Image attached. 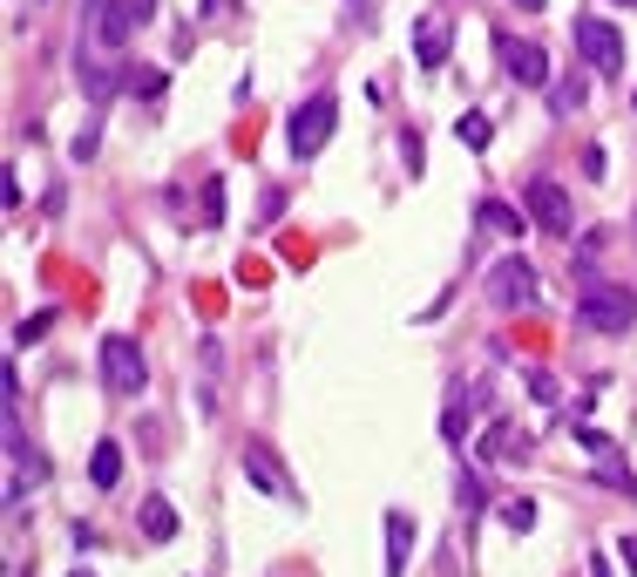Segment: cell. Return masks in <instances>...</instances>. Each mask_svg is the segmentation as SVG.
I'll use <instances>...</instances> for the list:
<instances>
[{
    "label": "cell",
    "mask_w": 637,
    "mask_h": 577,
    "mask_svg": "<svg viewBox=\"0 0 637 577\" xmlns=\"http://www.w3.org/2000/svg\"><path fill=\"white\" fill-rule=\"evenodd\" d=\"M529 435L515 429V421H489V435H482V462H529Z\"/></svg>",
    "instance_id": "8fae6325"
},
{
    "label": "cell",
    "mask_w": 637,
    "mask_h": 577,
    "mask_svg": "<svg viewBox=\"0 0 637 577\" xmlns=\"http://www.w3.org/2000/svg\"><path fill=\"white\" fill-rule=\"evenodd\" d=\"M48 326H55V313H34V320H21V326H14V346H34V340H48Z\"/></svg>",
    "instance_id": "603a6c76"
},
{
    "label": "cell",
    "mask_w": 637,
    "mask_h": 577,
    "mask_svg": "<svg viewBox=\"0 0 637 577\" xmlns=\"http://www.w3.org/2000/svg\"><path fill=\"white\" fill-rule=\"evenodd\" d=\"M102 380H109V395L115 401H136L149 388V360H143V346L130 333H109L102 340Z\"/></svg>",
    "instance_id": "5b68a950"
},
{
    "label": "cell",
    "mask_w": 637,
    "mask_h": 577,
    "mask_svg": "<svg viewBox=\"0 0 637 577\" xmlns=\"http://www.w3.org/2000/svg\"><path fill=\"white\" fill-rule=\"evenodd\" d=\"M468 429H474V401H468V395L455 388V395H448V408H442V435H448V442L461 448V442H468Z\"/></svg>",
    "instance_id": "9a60e30c"
},
{
    "label": "cell",
    "mask_w": 637,
    "mask_h": 577,
    "mask_svg": "<svg viewBox=\"0 0 637 577\" xmlns=\"http://www.w3.org/2000/svg\"><path fill=\"white\" fill-rule=\"evenodd\" d=\"M89 482H96V489H115V482H123V442L102 435V442L89 448Z\"/></svg>",
    "instance_id": "5bb4252c"
},
{
    "label": "cell",
    "mask_w": 637,
    "mask_h": 577,
    "mask_svg": "<svg viewBox=\"0 0 637 577\" xmlns=\"http://www.w3.org/2000/svg\"><path fill=\"white\" fill-rule=\"evenodd\" d=\"M523 380H529V395H536V401H563V388H556V374H543V367H529Z\"/></svg>",
    "instance_id": "cb8c5ba5"
},
{
    "label": "cell",
    "mask_w": 637,
    "mask_h": 577,
    "mask_svg": "<svg viewBox=\"0 0 637 577\" xmlns=\"http://www.w3.org/2000/svg\"><path fill=\"white\" fill-rule=\"evenodd\" d=\"M448 48H455L448 14H421V21H414V62H421V68H448Z\"/></svg>",
    "instance_id": "9c48e42d"
},
{
    "label": "cell",
    "mask_w": 637,
    "mask_h": 577,
    "mask_svg": "<svg viewBox=\"0 0 637 577\" xmlns=\"http://www.w3.org/2000/svg\"><path fill=\"white\" fill-rule=\"evenodd\" d=\"M577 102H583V82H563V89H549V109H556V115H570Z\"/></svg>",
    "instance_id": "d4e9b609"
},
{
    "label": "cell",
    "mask_w": 637,
    "mask_h": 577,
    "mask_svg": "<svg viewBox=\"0 0 637 577\" xmlns=\"http://www.w3.org/2000/svg\"><path fill=\"white\" fill-rule=\"evenodd\" d=\"M407 557H414V517L407 510H387V564H380V577H401Z\"/></svg>",
    "instance_id": "7c38bea8"
},
{
    "label": "cell",
    "mask_w": 637,
    "mask_h": 577,
    "mask_svg": "<svg viewBox=\"0 0 637 577\" xmlns=\"http://www.w3.org/2000/svg\"><path fill=\"white\" fill-rule=\"evenodd\" d=\"M204 224H224V177H204Z\"/></svg>",
    "instance_id": "44dd1931"
},
{
    "label": "cell",
    "mask_w": 637,
    "mask_h": 577,
    "mask_svg": "<svg viewBox=\"0 0 637 577\" xmlns=\"http://www.w3.org/2000/svg\"><path fill=\"white\" fill-rule=\"evenodd\" d=\"M75 577H89V570H75Z\"/></svg>",
    "instance_id": "1f68e13d"
},
{
    "label": "cell",
    "mask_w": 637,
    "mask_h": 577,
    "mask_svg": "<svg viewBox=\"0 0 637 577\" xmlns=\"http://www.w3.org/2000/svg\"><path fill=\"white\" fill-rule=\"evenodd\" d=\"M515 8H529V14H543V0H515Z\"/></svg>",
    "instance_id": "f1b7e54d"
},
{
    "label": "cell",
    "mask_w": 637,
    "mask_h": 577,
    "mask_svg": "<svg viewBox=\"0 0 637 577\" xmlns=\"http://www.w3.org/2000/svg\"><path fill=\"white\" fill-rule=\"evenodd\" d=\"M617 8H637V0H617Z\"/></svg>",
    "instance_id": "4dcf8cb0"
},
{
    "label": "cell",
    "mask_w": 637,
    "mask_h": 577,
    "mask_svg": "<svg viewBox=\"0 0 637 577\" xmlns=\"http://www.w3.org/2000/svg\"><path fill=\"white\" fill-rule=\"evenodd\" d=\"M346 8H353V21H360V27H373V0H346Z\"/></svg>",
    "instance_id": "4316f807"
},
{
    "label": "cell",
    "mask_w": 637,
    "mask_h": 577,
    "mask_svg": "<svg viewBox=\"0 0 637 577\" xmlns=\"http://www.w3.org/2000/svg\"><path fill=\"white\" fill-rule=\"evenodd\" d=\"M474 224H482V231H502V238H523V231H529V211H515V204H502V198H482V204H474Z\"/></svg>",
    "instance_id": "4fadbf2b"
},
{
    "label": "cell",
    "mask_w": 637,
    "mask_h": 577,
    "mask_svg": "<svg viewBox=\"0 0 637 577\" xmlns=\"http://www.w3.org/2000/svg\"><path fill=\"white\" fill-rule=\"evenodd\" d=\"M143 536H149V544H170V536H177V510L164 503V496L143 503Z\"/></svg>",
    "instance_id": "2e32d148"
},
{
    "label": "cell",
    "mask_w": 637,
    "mask_h": 577,
    "mask_svg": "<svg viewBox=\"0 0 637 577\" xmlns=\"http://www.w3.org/2000/svg\"><path fill=\"white\" fill-rule=\"evenodd\" d=\"M401 157H407V177L427 170V149H421V130H401Z\"/></svg>",
    "instance_id": "7402d4cb"
},
{
    "label": "cell",
    "mask_w": 637,
    "mask_h": 577,
    "mask_svg": "<svg viewBox=\"0 0 637 577\" xmlns=\"http://www.w3.org/2000/svg\"><path fill=\"white\" fill-rule=\"evenodd\" d=\"M482 292H489L495 313H529V306H536V265H529L523 252L495 258V265H489V279H482Z\"/></svg>",
    "instance_id": "277c9868"
},
{
    "label": "cell",
    "mask_w": 637,
    "mask_h": 577,
    "mask_svg": "<svg viewBox=\"0 0 637 577\" xmlns=\"http://www.w3.org/2000/svg\"><path fill=\"white\" fill-rule=\"evenodd\" d=\"M630 231H637V218H630Z\"/></svg>",
    "instance_id": "d6a6232c"
},
{
    "label": "cell",
    "mask_w": 637,
    "mask_h": 577,
    "mask_svg": "<svg viewBox=\"0 0 637 577\" xmlns=\"http://www.w3.org/2000/svg\"><path fill=\"white\" fill-rule=\"evenodd\" d=\"M217 8H224V0H204V14H217Z\"/></svg>",
    "instance_id": "f546056e"
},
{
    "label": "cell",
    "mask_w": 637,
    "mask_h": 577,
    "mask_svg": "<svg viewBox=\"0 0 637 577\" xmlns=\"http://www.w3.org/2000/svg\"><path fill=\"white\" fill-rule=\"evenodd\" d=\"M577 55L590 68H604V75H624V27L604 21V14H583L577 21Z\"/></svg>",
    "instance_id": "8992f818"
},
{
    "label": "cell",
    "mask_w": 637,
    "mask_h": 577,
    "mask_svg": "<svg viewBox=\"0 0 637 577\" xmlns=\"http://www.w3.org/2000/svg\"><path fill=\"white\" fill-rule=\"evenodd\" d=\"M149 14H156V0H89V27H82V42L102 48V55H123Z\"/></svg>",
    "instance_id": "6da1fadb"
},
{
    "label": "cell",
    "mask_w": 637,
    "mask_h": 577,
    "mask_svg": "<svg viewBox=\"0 0 637 577\" xmlns=\"http://www.w3.org/2000/svg\"><path fill=\"white\" fill-rule=\"evenodd\" d=\"M590 577H611V564H604V557H596V564H590Z\"/></svg>",
    "instance_id": "83f0119b"
},
{
    "label": "cell",
    "mask_w": 637,
    "mask_h": 577,
    "mask_svg": "<svg viewBox=\"0 0 637 577\" xmlns=\"http://www.w3.org/2000/svg\"><path fill=\"white\" fill-rule=\"evenodd\" d=\"M495 48H502V68H509V82H515V89H543V82H549V55H543L536 42L495 34Z\"/></svg>",
    "instance_id": "ba28073f"
},
{
    "label": "cell",
    "mask_w": 637,
    "mask_h": 577,
    "mask_svg": "<svg viewBox=\"0 0 637 577\" xmlns=\"http://www.w3.org/2000/svg\"><path fill=\"white\" fill-rule=\"evenodd\" d=\"M523 211L549 231V238H570V224H577V218H570V190L556 184V177H529V184H523Z\"/></svg>",
    "instance_id": "52a82bcc"
},
{
    "label": "cell",
    "mask_w": 637,
    "mask_h": 577,
    "mask_svg": "<svg viewBox=\"0 0 637 577\" xmlns=\"http://www.w3.org/2000/svg\"><path fill=\"white\" fill-rule=\"evenodd\" d=\"M333 123H339V96L333 89H318V96H305L292 115H286V149L305 164V157H318V149L333 143Z\"/></svg>",
    "instance_id": "3957f363"
},
{
    "label": "cell",
    "mask_w": 637,
    "mask_h": 577,
    "mask_svg": "<svg viewBox=\"0 0 637 577\" xmlns=\"http://www.w3.org/2000/svg\"><path fill=\"white\" fill-rule=\"evenodd\" d=\"M617 557L630 564V577H637V536H617Z\"/></svg>",
    "instance_id": "484cf974"
},
{
    "label": "cell",
    "mask_w": 637,
    "mask_h": 577,
    "mask_svg": "<svg viewBox=\"0 0 637 577\" xmlns=\"http://www.w3.org/2000/svg\"><path fill=\"white\" fill-rule=\"evenodd\" d=\"M455 136H461L468 149H489V136H495V123H489V115H482V109H468V115H461V123H455Z\"/></svg>",
    "instance_id": "e0dca14e"
},
{
    "label": "cell",
    "mask_w": 637,
    "mask_h": 577,
    "mask_svg": "<svg viewBox=\"0 0 637 577\" xmlns=\"http://www.w3.org/2000/svg\"><path fill=\"white\" fill-rule=\"evenodd\" d=\"M123 89L130 96H164V68H123Z\"/></svg>",
    "instance_id": "d6986e66"
},
{
    "label": "cell",
    "mask_w": 637,
    "mask_h": 577,
    "mask_svg": "<svg viewBox=\"0 0 637 577\" xmlns=\"http://www.w3.org/2000/svg\"><path fill=\"white\" fill-rule=\"evenodd\" d=\"M577 326H590V333H630L637 326V292L617 286V279H590L577 292Z\"/></svg>",
    "instance_id": "7a4b0ae2"
},
{
    "label": "cell",
    "mask_w": 637,
    "mask_h": 577,
    "mask_svg": "<svg viewBox=\"0 0 637 577\" xmlns=\"http://www.w3.org/2000/svg\"><path fill=\"white\" fill-rule=\"evenodd\" d=\"M502 510V523L515 530V536H529L536 530V503H529V496H509V503H495Z\"/></svg>",
    "instance_id": "ac0fdd59"
},
{
    "label": "cell",
    "mask_w": 637,
    "mask_h": 577,
    "mask_svg": "<svg viewBox=\"0 0 637 577\" xmlns=\"http://www.w3.org/2000/svg\"><path fill=\"white\" fill-rule=\"evenodd\" d=\"M455 496H461V510L474 517V510H482V476H474V469H455Z\"/></svg>",
    "instance_id": "ffe728a7"
},
{
    "label": "cell",
    "mask_w": 637,
    "mask_h": 577,
    "mask_svg": "<svg viewBox=\"0 0 637 577\" xmlns=\"http://www.w3.org/2000/svg\"><path fill=\"white\" fill-rule=\"evenodd\" d=\"M245 476H252L265 496H299V482H292L286 469H278V455H271L265 442H245Z\"/></svg>",
    "instance_id": "30bf717a"
}]
</instances>
